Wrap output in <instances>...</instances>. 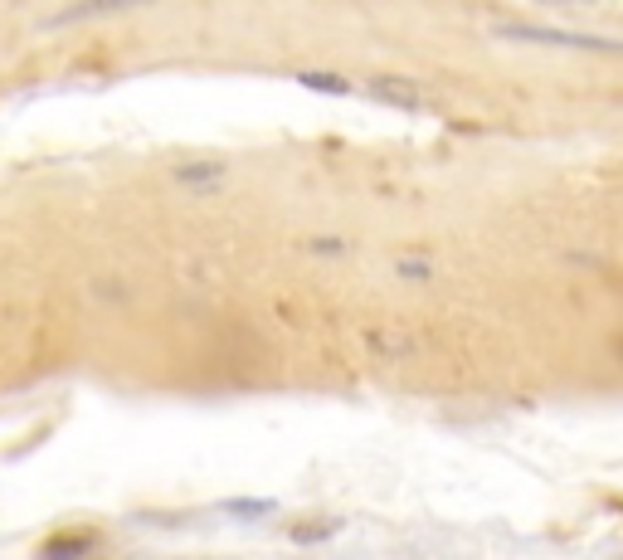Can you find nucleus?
I'll use <instances>...</instances> for the list:
<instances>
[{"label":"nucleus","mask_w":623,"mask_h":560,"mask_svg":"<svg viewBox=\"0 0 623 560\" xmlns=\"http://www.w3.org/2000/svg\"><path fill=\"white\" fill-rule=\"evenodd\" d=\"M502 39H526V44H555V49H599V54H623L619 39L575 35V30H541V25H497Z\"/></svg>","instance_id":"1"},{"label":"nucleus","mask_w":623,"mask_h":560,"mask_svg":"<svg viewBox=\"0 0 623 560\" xmlns=\"http://www.w3.org/2000/svg\"><path fill=\"white\" fill-rule=\"evenodd\" d=\"M137 5H147V0H78L69 10H59V15H49L39 30H64V25H78V20H98V15H122V10H137Z\"/></svg>","instance_id":"2"},{"label":"nucleus","mask_w":623,"mask_h":560,"mask_svg":"<svg viewBox=\"0 0 623 560\" xmlns=\"http://www.w3.org/2000/svg\"><path fill=\"white\" fill-rule=\"evenodd\" d=\"M370 93H380L385 103H400V108H419V88H414V83H400V78H375Z\"/></svg>","instance_id":"3"},{"label":"nucleus","mask_w":623,"mask_h":560,"mask_svg":"<svg viewBox=\"0 0 623 560\" xmlns=\"http://www.w3.org/2000/svg\"><path fill=\"white\" fill-rule=\"evenodd\" d=\"M297 83H302V88H312V93H336V98H341V93H351V83H346V78L312 74V69H307V74H297Z\"/></svg>","instance_id":"4"},{"label":"nucleus","mask_w":623,"mask_h":560,"mask_svg":"<svg viewBox=\"0 0 623 560\" xmlns=\"http://www.w3.org/2000/svg\"><path fill=\"white\" fill-rule=\"evenodd\" d=\"M176 181H220V166H181Z\"/></svg>","instance_id":"5"},{"label":"nucleus","mask_w":623,"mask_h":560,"mask_svg":"<svg viewBox=\"0 0 623 560\" xmlns=\"http://www.w3.org/2000/svg\"><path fill=\"white\" fill-rule=\"evenodd\" d=\"M395 268H400L404 278H429V263H419V259H400Z\"/></svg>","instance_id":"6"},{"label":"nucleus","mask_w":623,"mask_h":560,"mask_svg":"<svg viewBox=\"0 0 623 560\" xmlns=\"http://www.w3.org/2000/svg\"><path fill=\"white\" fill-rule=\"evenodd\" d=\"M307 249H312V254H346V244H341V239H312Z\"/></svg>","instance_id":"7"},{"label":"nucleus","mask_w":623,"mask_h":560,"mask_svg":"<svg viewBox=\"0 0 623 560\" xmlns=\"http://www.w3.org/2000/svg\"><path fill=\"white\" fill-rule=\"evenodd\" d=\"M229 512H239V517H258V512H273L268 502H229Z\"/></svg>","instance_id":"8"}]
</instances>
